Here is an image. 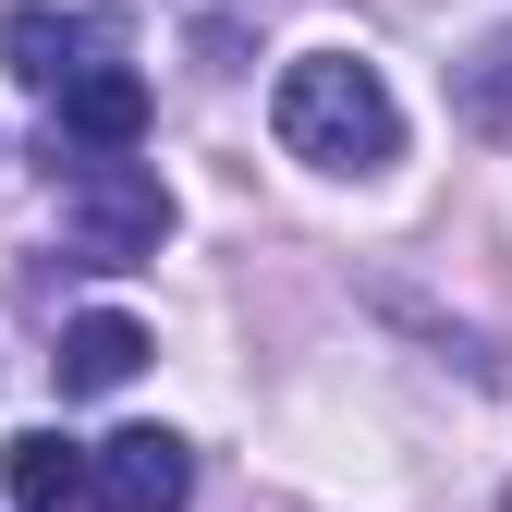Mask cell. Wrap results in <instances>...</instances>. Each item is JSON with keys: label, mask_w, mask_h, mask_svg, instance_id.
Returning <instances> with one entry per match:
<instances>
[{"label": "cell", "mask_w": 512, "mask_h": 512, "mask_svg": "<svg viewBox=\"0 0 512 512\" xmlns=\"http://www.w3.org/2000/svg\"><path fill=\"white\" fill-rule=\"evenodd\" d=\"M269 122H281V147H293L305 171H391V159H403V98H391V74L354 61V49L281 61Z\"/></svg>", "instance_id": "cell-1"}, {"label": "cell", "mask_w": 512, "mask_h": 512, "mask_svg": "<svg viewBox=\"0 0 512 512\" xmlns=\"http://www.w3.org/2000/svg\"><path fill=\"white\" fill-rule=\"evenodd\" d=\"M61 232H74V256L86 269H147V256L171 244V183L147 171V159H74L61 171Z\"/></svg>", "instance_id": "cell-2"}, {"label": "cell", "mask_w": 512, "mask_h": 512, "mask_svg": "<svg viewBox=\"0 0 512 512\" xmlns=\"http://www.w3.org/2000/svg\"><path fill=\"white\" fill-rule=\"evenodd\" d=\"M86 500L98 512H183L196 500V452H183L171 427H122L86 452Z\"/></svg>", "instance_id": "cell-3"}, {"label": "cell", "mask_w": 512, "mask_h": 512, "mask_svg": "<svg viewBox=\"0 0 512 512\" xmlns=\"http://www.w3.org/2000/svg\"><path fill=\"white\" fill-rule=\"evenodd\" d=\"M147 135V74H122V61H86L74 86H61V159H110Z\"/></svg>", "instance_id": "cell-4"}, {"label": "cell", "mask_w": 512, "mask_h": 512, "mask_svg": "<svg viewBox=\"0 0 512 512\" xmlns=\"http://www.w3.org/2000/svg\"><path fill=\"white\" fill-rule=\"evenodd\" d=\"M49 366H61V403H98V391H122V378L147 366V330H135L122 305H98V317H74V330H61Z\"/></svg>", "instance_id": "cell-5"}, {"label": "cell", "mask_w": 512, "mask_h": 512, "mask_svg": "<svg viewBox=\"0 0 512 512\" xmlns=\"http://www.w3.org/2000/svg\"><path fill=\"white\" fill-rule=\"evenodd\" d=\"M0 61H13L25 86H49V98H61L86 61H110V37H98L86 13H13V25H0Z\"/></svg>", "instance_id": "cell-6"}, {"label": "cell", "mask_w": 512, "mask_h": 512, "mask_svg": "<svg viewBox=\"0 0 512 512\" xmlns=\"http://www.w3.org/2000/svg\"><path fill=\"white\" fill-rule=\"evenodd\" d=\"M0 476H13V500H25V512H86V452H74L61 427H25Z\"/></svg>", "instance_id": "cell-7"}, {"label": "cell", "mask_w": 512, "mask_h": 512, "mask_svg": "<svg viewBox=\"0 0 512 512\" xmlns=\"http://www.w3.org/2000/svg\"><path fill=\"white\" fill-rule=\"evenodd\" d=\"M464 110H476V122H512V37H488V49L464 61Z\"/></svg>", "instance_id": "cell-8"}]
</instances>
